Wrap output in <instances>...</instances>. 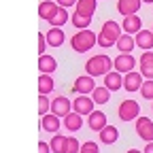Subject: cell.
<instances>
[{
  "label": "cell",
  "instance_id": "1",
  "mask_svg": "<svg viewBox=\"0 0 153 153\" xmlns=\"http://www.w3.org/2000/svg\"><path fill=\"white\" fill-rule=\"evenodd\" d=\"M121 34H123V28L117 22H113V19H111V22H106L102 26V30L98 34V45L104 47V49H108L111 45H117V41H119Z\"/></svg>",
  "mask_w": 153,
  "mask_h": 153
},
{
  "label": "cell",
  "instance_id": "2",
  "mask_svg": "<svg viewBox=\"0 0 153 153\" xmlns=\"http://www.w3.org/2000/svg\"><path fill=\"white\" fill-rule=\"evenodd\" d=\"M111 66H113V60L108 55L100 53V55H94L85 62V72L89 76H104L106 72H111Z\"/></svg>",
  "mask_w": 153,
  "mask_h": 153
},
{
  "label": "cell",
  "instance_id": "3",
  "mask_svg": "<svg viewBox=\"0 0 153 153\" xmlns=\"http://www.w3.org/2000/svg\"><path fill=\"white\" fill-rule=\"evenodd\" d=\"M70 45H72V49H74L76 53H85V51H89L94 45H98V36H96L91 30L83 28V30H79V32L72 36Z\"/></svg>",
  "mask_w": 153,
  "mask_h": 153
},
{
  "label": "cell",
  "instance_id": "4",
  "mask_svg": "<svg viewBox=\"0 0 153 153\" xmlns=\"http://www.w3.org/2000/svg\"><path fill=\"white\" fill-rule=\"evenodd\" d=\"M117 115H119V119L126 121V123H128V121H136V119L140 117V104H138L136 100L128 98V100H123V102L119 104Z\"/></svg>",
  "mask_w": 153,
  "mask_h": 153
},
{
  "label": "cell",
  "instance_id": "5",
  "mask_svg": "<svg viewBox=\"0 0 153 153\" xmlns=\"http://www.w3.org/2000/svg\"><path fill=\"white\" fill-rule=\"evenodd\" d=\"M134 66H136V57H132V53H121V55H117L113 60V68L117 72H121V74L132 72Z\"/></svg>",
  "mask_w": 153,
  "mask_h": 153
},
{
  "label": "cell",
  "instance_id": "6",
  "mask_svg": "<svg viewBox=\"0 0 153 153\" xmlns=\"http://www.w3.org/2000/svg\"><path fill=\"white\" fill-rule=\"evenodd\" d=\"M134 130H136V134H138L145 143H151L153 140V121L149 117H138Z\"/></svg>",
  "mask_w": 153,
  "mask_h": 153
},
{
  "label": "cell",
  "instance_id": "7",
  "mask_svg": "<svg viewBox=\"0 0 153 153\" xmlns=\"http://www.w3.org/2000/svg\"><path fill=\"white\" fill-rule=\"evenodd\" d=\"M72 111V102L66 98V96H57V98L51 100V113H55L57 117H66V115Z\"/></svg>",
  "mask_w": 153,
  "mask_h": 153
},
{
  "label": "cell",
  "instance_id": "8",
  "mask_svg": "<svg viewBox=\"0 0 153 153\" xmlns=\"http://www.w3.org/2000/svg\"><path fill=\"white\" fill-rule=\"evenodd\" d=\"M94 98H89L87 94H81V96H76L74 98V102H72V111H76V113H81V115H89L91 111H94Z\"/></svg>",
  "mask_w": 153,
  "mask_h": 153
},
{
  "label": "cell",
  "instance_id": "9",
  "mask_svg": "<svg viewBox=\"0 0 153 153\" xmlns=\"http://www.w3.org/2000/svg\"><path fill=\"white\" fill-rule=\"evenodd\" d=\"M60 9L62 7L57 2H53V0H43V2L38 4V15H41V19H45V22H51Z\"/></svg>",
  "mask_w": 153,
  "mask_h": 153
},
{
  "label": "cell",
  "instance_id": "10",
  "mask_svg": "<svg viewBox=\"0 0 153 153\" xmlns=\"http://www.w3.org/2000/svg\"><path fill=\"white\" fill-rule=\"evenodd\" d=\"M143 81H145V76L140 74V72H128L126 76H123V89L126 91H138L140 89V85H143Z\"/></svg>",
  "mask_w": 153,
  "mask_h": 153
},
{
  "label": "cell",
  "instance_id": "11",
  "mask_svg": "<svg viewBox=\"0 0 153 153\" xmlns=\"http://www.w3.org/2000/svg\"><path fill=\"white\" fill-rule=\"evenodd\" d=\"M87 126H89V130H94V132H100L102 128L108 126V123H106V115H104L102 111H91V113L87 115Z\"/></svg>",
  "mask_w": 153,
  "mask_h": 153
},
{
  "label": "cell",
  "instance_id": "12",
  "mask_svg": "<svg viewBox=\"0 0 153 153\" xmlns=\"http://www.w3.org/2000/svg\"><path fill=\"white\" fill-rule=\"evenodd\" d=\"M64 128L68 132H79L83 128V115L76 113V111H70L66 117H64Z\"/></svg>",
  "mask_w": 153,
  "mask_h": 153
},
{
  "label": "cell",
  "instance_id": "13",
  "mask_svg": "<svg viewBox=\"0 0 153 153\" xmlns=\"http://www.w3.org/2000/svg\"><path fill=\"white\" fill-rule=\"evenodd\" d=\"M104 87H108L111 91H119L123 87V76L117 70H111L104 74Z\"/></svg>",
  "mask_w": 153,
  "mask_h": 153
},
{
  "label": "cell",
  "instance_id": "14",
  "mask_svg": "<svg viewBox=\"0 0 153 153\" xmlns=\"http://www.w3.org/2000/svg\"><path fill=\"white\" fill-rule=\"evenodd\" d=\"M140 4H143V0H119V2H117V11H119L123 17L136 15L138 9H140Z\"/></svg>",
  "mask_w": 153,
  "mask_h": 153
},
{
  "label": "cell",
  "instance_id": "15",
  "mask_svg": "<svg viewBox=\"0 0 153 153\" xmlns=\"http://www.w3.org/2000/svg\"><path fill=\"white\" fill-rule=\"evenodd\" d=\"M94 89H96L94 76H89V74L76 76V81H74V91H76V94H91Z\"/></svg>",
  "mask_w": 153,
  "mask_h": 153
},
{
  "label": "cell",
  "instance_id": "16",
  "mask_svg": "<svg viewBox=\"0 0 153 153\" xmlns=\"http://www.w3.org/2000/svg\"><path fill=\"white\" fill-rule=\"evenodd\" d=\"M41 128L45 132H51V134H57V130H60V117H57L55 113H47L41 117Z\"/></svg>",
  "mask_w": 153,
  "mask_h": 153
},
{
  "label": "cell",
  "instance_id": "17",
  "mask_svg": "<svg viewBox=\"0 0 153 153\" xmlns=\"http://www.w3.org/2000/svg\"><path fill=\"white\" fill-rule=\"evenodd\" d=\"M140 74L145 79H153V51H143V55H140Z\"/></svg>",
  "mask_w": 153,
  "mask_h": 153
},
{
  "label": "cell",
  "instance_id": "18",
  "mask_svg": "<svg viewBox=\"0 0 153 153\" xmlns=\"http://www.w3.org/2000/svg\"><path fill=\"white\" fill-rule=\"evenodd\" d=\"M143 22H140V17L138 15H128V17H123V24H121V28H123V32H128V34H138L143 28Z\"/></svg>",
  "mask_w": 153,
  "mask_h": 153
},
{
  "label": "cell",
  "instance_id": "19",
  "mask_svg": "<svg viewBox=\"0 0 153 153\" xmlns=\"http://www.w3.org/2000/svg\"><path fill=\"white\" fill-rule=\"evenodd\" d=\"M98 134H100V143H102V145H115V143H117V138H119V130L115 128V126H106V128H102Z\"/></svg>",
  "mask_w": 153,
  "mask_h": 153
},
{
  "label": "cell",
  "instance_id": "20",
  "mask_svg": "<svg viewBox=\"0 0 153 153\" xmlns=\"http://www.w3.org/2000/svg\"><path fill=\"white\" fill-rule=\"evenodd\" d=\"M134 38H136V45L143 51H151L153 49V30H140Z\"/></svg>",
  "mask_w": 153,
  "mask_h": 153
},
{
  "label": "cell",
  "instance_id": "21",
  "mask_svg": "<svg viewBox=\"0 0 153 153\" xmlns=\"http://www.w3.org/2000/svg\"><path fill=\"white\" fill-rule=\"evenodd\" d=\"M55 68H57V62H55V57H53V55L43 53L41 57H38V70H41V72H45V74H53Z\"/></svg>",
  "mask_w": 153,
  "mask_h": 153
},
{
  "label": "cell",
  "instance_id": "22",
  "mask_svg": "<svg viewBox=\"0 0 153 153\" xmlns=\"http://www.w3.org/2000/svg\"><path fill=\"white\" fill-rule=\"evenodd\" d=\"M45 36H47V43H49L51 47H62L64 41H66V36H64V30H62V28H51Z\"/></svg>",
  "mask_w": 153,
  "mask_h": 153
},
{
  "label": "cell",
  "instance_id": "23",
  "mask_svg": "<svg viewBox=\"0 0 153 153\" xmlns=\"http://www.w3.org/2000/svg\"><path fill=\"white\" fill-rule=\"evenodd\" d=\"M134 47H136V38H132V34L123 32V34L119 36V41H117V49H119L121 53H132Z\"/></svg>",
  "mask_w": 153,
  "mask_h": 153
},
{
  "label": "cell",
  "instance_id": "24",
  "mask_svg": "<svg viewBox=\"0 0 153 153\" xmlns=\"http://www.w3.org/2000/svg\"><path fill=\"white\" fill-rule=\"evenodd\" d=\"M96 0H76V13H81L85 17H94L96 13Z\"/></svg>",
  "mask_w": 153,
  "mask_h": 153
},
{
  "label": "cell",
  "instance_id": "25",
  "mask_svg": "<svg viewBox=\"0 0 153 153\" xmlns=\"http://www.w3.org/2000/svg\"><path fill=\"white\" fill-rule=\"evenodd\" d=\"M53 87H55V83H53V76L51 74H45V72H41V76H38V94H51L53 91Z\"/></svg>",
  "mask_w": 153,
  "mask_h": 153
},
{
  "label": "cell",
  "instance_id": "26",
  "mask_svg": "<svg viewBox=\"0 0 153 153\" xmlns=\"http://www.w3.org/2000/svg\"><path fill=\"white\" fill-rule=\"evenodd\" d=\"M91 98H94L96 104H106L111 100V89L108 87H96L91 91Z\"/></svg>",
  "mask_w": 153,
  "mask_h": 153
},
{
  "label": "cell",
  "instance_id": "27",
  "mask_svg": "<svg viewBox=\"0 0 153 153\" xmlns=\"http://www.w3.org/2000/svg\"><path fill=\"white\" fill-rule=\"evenodd\" d=\"M70 22H72V26L74 28H79V30H83V28H87L89 24H91V17H85V15H81V13H72V17H70Z\"/></svg>",
  "mask_w": 153,
  "mask_h": 153
},
{
  "label": "cell",
  "instance_id": "28",
  "mask_svg": "<svg viewBox=\"0 0 153 153\" xmlns=\"http://www.w3.org/2000/svg\"><path fill=\"white\" fill-rule=\"evenodd\" d=\"M51 151L53 153H64V145H66V136H62V134H53L51 138Z\"/></svg>",
  "mask_w": 153,
  "mask_h": 153
},
{
  "label": "cell",
  "instance_id": "29",
  "mask_svg": "<svg viewBox=\"0 0 153 153\" xmlns=\"http://www.w3.org/2000/svg\"><path fill=\"white\" fill-rule=\"evenodd\" d=\"M138 91H140V96L145 100H153V79H145Z\"/></svg>",
  "mask_w": 153,
  "mask_h": 153
},
{
  "label": "cell",
  "instance_id": "30",
  "mask_svg": "<svg viewBox=\"0 0 153 153\" xmlns=\"http://www.w3.org/2000/svg\"><path fill=\"white\" fill-rule=\"evenodd\" d=\"M66 22H68V11H66V9L62 7L60 11H57V15H55V17L51 19V22H49V24H51L53 28H60V26H64Z\"/></svg>",
  "mask_w": 153,
  "mask_h": 153
},
{
  "label": "cell",
  "instance_id": "31",
  "mask_svg": "<svg viewBox=\"0 0 153 153\" xmlns=\"http://www.w3.org/2000/svg\"><path fill=\"white\" fill-rule=\"evenodd\" d=\"M38 113H41V117H43V115H47V113H51V100L47 98L45 94L38 96Z\"/></svg>",
  "mask_w": 153,
  "mask_h": 153
},
{
  "label": "cell",
  "instance_id": "32",
  "mask_svg": "<svg viewBox=\"0 0 153 153\" xmlns=\"http://www.w3.org/2000/svg\"><path fill=\"white\" fill-rule=\"evenodd\" d=\"M81 151V145L76 138L72 136H66V145H64V153H79Z\"/></svg>",
  "mask_w": 153,
  "mask_h": 153
},
{
  "label": "cell",
  "instance_id": "33",
  "mask_svg": "<svg viewBox=\"0 0 153 153\" xmlns=\"http://www.w3.org/2000/svg\"><path fill=\"white\" fill-rule=\"evenodd\" d=\"M79 153H98V145H96V143H83L81 145V151Z\"/></svg>",
  "mask_w": 153,
  "mask_h": 153
},
{
  "label": "cell",
  "instance_id": "34",
  "mask_svg": "<svg viewBox=\"0 0 153 153\" xmlns=\"http://www.w3.org/2000/svg\"><path fill=\"white\" fill-rule=\"evenodd\" d=\"M49 43H47V36H43V32L38 34V55H43L45 53V47H47Z\"/></svg>",
  "mask_w": 153,
  "mask_h": 153
},
{
  "label": "cell",
  "instance_id": "35",
  "mask_svg": "<svg viewBox=\"0 0 153 153\" xmlns=\"http://www.w3.org/2000/svg\"><path fill=\"white\" fill-rule=\"evenodd\" d=\"M38 153H53V151H51V145L41 140V143H38Z\"/></svg>",
  "mask_w": 153,
  "mask_h": 153
},
{
  "label": "cell",
  "instance_id": "36",
  "mask_svg": "<svg viewBox=\"0 0 153 153\" xmlns=\"http://www.w3.org/2000/svg\"><path fill=\"white\" fill-rule=\"evenodd\" d=\"M60 7H64V9H68V7H72V4H76V0H55Z\"/></svg>",
  "mask_w": 153,
  "mask_h": 153
},
{
  "label": "cell",
  "instance_id": "37",
  "mask_svg": "<svg viewBox=\"0 0 153 153\" xmlns=\"http://www.w3.org/2000/svg\"><path fill=\"white\" fill-rule=\"evenodd\" d=\"M145 153H153V140L145 145Z\"/></svg>",
  "mask_w": 153,
  "mask_h": 153
},
{
  "label": "cell",
  "instance_id": "38",
  "mask_svg": "<svg viewBox=\"0 0 153 153\" xmlns=\"http://www.w3.org/2000/svg\"><path fill=\"white\" fill-rule=\"evenodd\" d=\"M126 153H143V151H138V149H128Z\"/></svg>",
  "mask_w": 153,
  "mask_h": 153
},
{
  "label": "cell",
  "instance_id": "39",
  "mask_svg": "<svg viewBox=\"0 0 153 153\" xmlns=\"http://www.w3.org/2000/svg\"><path fill=\"white\" fill-rule=\"evenodd\" d=\"M143 2H145V4H153V0H143Z\"/></svg>",
  "mask_w": 153,
  "mask_h": 153
},
{
  "label": "cell",
  "instance_id": "40",
  "mask_svg": "<svg viewBox=\"0 0 153 153\" xmlns=\"http://www.w3.org/2000/svg\"><path fill=\"white\" fill-rule=\"evenodd\" d=\"M151 111H153V104H151Z\"/></svg>",
  "mask_w": 153,
  "mask_h": 153
},
{
  "label": "cell",
  "instance_id": "41",
  "mask_svg": "<svg viewBox=\"0 0 153 153\" xmlns=\"http://www.w3.org/2000/svg\"><path fill=\"white\" fill-rule=\"evenodd\" d=\"M151 30H153V28H151Z\"/></svg>",
  "mask_w": 153,
  "mask_h": 153
}]
</instances>
